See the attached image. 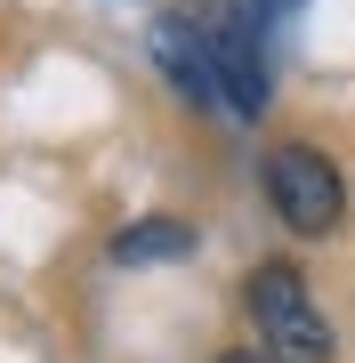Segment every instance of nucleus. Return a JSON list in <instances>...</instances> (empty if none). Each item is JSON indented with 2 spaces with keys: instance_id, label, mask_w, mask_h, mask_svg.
<instances>
[{
  "instance_id": "f257e3e1",
  "label": "nucleus",
  "mask_w": 355,
  "mask_h": 363,
  "mask_svg": "<svg viewBox=\"0 0 355 363\" xmlns=\"http://www.w3.org/2000/svg\"><path fill=\"white\" fill-rule=\"evenodd\" d=\"M242 307H250V331H259V347L275 363H331L339 355V339H331L323 307L307 298V274L291 259H266L259 274L242 283Z\"/></svg>"
},
{
  "instance_id": "f03ea898",
  "label": "nucleus",
  "mask_w": 355,
  "mask_h": 363,
  "mask_svg": "<svg viewBox=\"0 0 355 363\" xmlns=\"http://www.w3.org/2000/svg\"><path fill=\"white\" fill-rule=\"evenodd\" d=\"M259 186H266V210H275L291 234H331V226L347 218V178H339V162H331L323 145H307V138L266 145Z\"/></svg>"
},
{
  "instance_id": "7ed1b4c3",
  "label": "nucleus",
  "mask_w": 355,
  "mask_h": 363,
  "mask_svg": "<svg viewBox=\"0 0 355 363\" xmlns=\"http://www.w3.org/2000/svg\"><path fill=\"white\" fill-rule=\"evenodd\" d=\"M194 250V226H178V218H137V226H121L113 242H106V259L113 267H154V259H186Z\"/></svg>"
},
{
  "instance_id": "20e7f679",
  "label": "nucleus",
  "mask_w": 355,
  "mask_h": 363,
  "mask_svg": "<svg viewBox=\"0 0 355 363\" xmlns=\"http://www.w3.org/2000/svg\"><path fill=\"white\" fill-rule=\"evenodd\" d=\"M218 363H275L266 347H235V355H218Z\"/></svg>"
}]
</instances>
